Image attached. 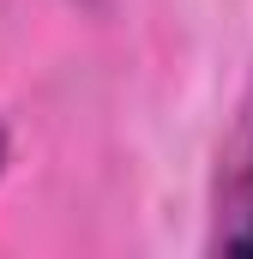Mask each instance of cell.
Instances as JSON below:
<instances>
[{
    "label": "cell",
    "mask_w": 253,
    "mask_h": 259,
    "mask_svg": "<svg viewBox=\"0 0 253 259\" xmlns=\"http://www.w3.org/2000/svg\"><path fill=\"white\" fill-rule=\"evenodd\" d=\"M211 253H253V115L217 151V223Z\"/></svg>",
    "instance_id": "obj_1"
},
{
    "label": "cell",
    "mask_w": 253,
    "mask_h": 259,
    "mask_svg": "<svg viewBox=\"0 0 253 259\" xmlns=\"http://www.w3.org/2000/svg\"><path fill=\"white\" fill-rule=\"evenodd\" d=\"M0 163H6V127H0Z\"/></svg>",
    "instance_id": "obj_2"
}]
</instances>
